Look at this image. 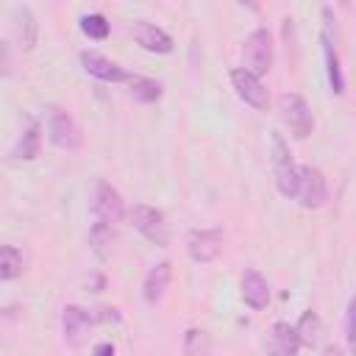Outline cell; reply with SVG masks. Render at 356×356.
Masks as SVG:
<instances>
[{
	"label": "cell",
	"instance_id": "6da1fadb",
	"mask_svg": "<svg viewBox=\"0 0 356 356\" xmlns=\"http://www.w3.org/2000/svg\"><path fill=\"white\" fill-rule=\"evenodd\" d=\"M106 320H120L117 309H83V306H67L61 314V328H64V339L70 345H81L89 334V328L95 323H106Z\"/></svg>",
	"mask_w": 356,
	"mask_h": 356
},
{
	"label": "cell",
	"instance_id": "7a4b0ae2",
	"mask_svg": "<svg viewBox=\"0 0 356 356\" xmlns=\"http://www.w3.org/2000/svg\"><path fill=\"white\" fill-rule=\"evenodd\" d=\"M278 111H281V120H284V125L289 128V134L295 139H306L312 134L314 117H312L309 103L298 92H284L278 97Z\"/></svg>",
	"mask_w": 356,
	"mask_h": 356
},
{
	"label": "cell",
	"instance_id": "3957f363",
	"mask_svg": "<svg viewBox=\"0 0 356 356\" xmlns=\"http://www.w3.org/2000/svg\"><path fill=\"white\" fill-rule=\"evenodd\" d=\"M303 209H320L328 200V184L325 175L312 164H298V181L292 195Z\"/></svg>",
	"mask_w": 356,
	"mask_h": 356
},
{
	"label": "cell",
	"instance_id": "277c9868",
	"mask_svg": "<svg viewBox=\"0 0 356 356\" xmlns=\"http://www.w3.org/2000/svg\"><path fill=\"white\" fill-rule=\"evenodd\" d=\"M270 147H273V175H275V186L284 197L295 195V181H298V164L292 161L289 145L284 142V136L278 131L270 134Z\"/></svg>",
	"mask_w": 356,
	"mask_h": 356
},
{
	"label": "cell",
	"instance_id": "5b68a950",
	"mask_svg": "<svg viewBox=\"0 0 356 356\" xmlns=\"http://www.w3.org/2000/svg\"><path fill=\"white\" fill-rule=\"evenodd\" d=\"M242 58H245V67L242 70H248L250 75L261 78L264 72H270V64H273V39H270V31L267 28H256L245 39Z\"/></svg>",
	"mask_w": 356,
	"mask_h": 356
},
{
	"label": "cell",
	"instance_id": "8992f818",
	"mask_svg": "<svg viewBox=\"0 0 356 356\" xmlns=\"http://www.w3.org/2000/svg\"><path fill=\"white\" fill-rule=\"evenodd\" d=\"M131 222H134V228H136L147 242H153V245H159V248H167V242H170V228H167L164 214H161L156 206L136 203V206L131 209Z\"/></svg>",
	"mask_w": 356,
	"mask_h": 356
},
{
	"label": "cell",
	"instance_id": "52a82bcc",
	"mask_svg": "<svg viewBox=\"0 0 356 356\" xmlns=\"http://www.w3.org/2000/svg\"><path fill=\"white\" fill-rule=\"evenodd\" d=\"M320 42H323V56H325V70H328L331 92H334V95H342V92H345V78H342L339 53H337V28H334L331 8H328V6L323 8V33H320Z\"/></svg>",
	"mask_w": 356,
	"mask_h": 356
},
{
	"label": "cell",
	"instance_id": "ba28073f",
	"mask_svg": "<svg viewBox=\"0 0 356 356\" xmlns=\"http://www.w3.org/2000/svg\"><path fill=\"white\" fill-rule=\"evenodd\" d=\"M92 214H95L97 222H108V225H120V222H122V214H125L122 195H120L108 181H103V178L95 184Z\"/></svg>",
	"mask_w": 356,
	"mask_h": 356
},
{
	"label": "cell",
	"instance_id": "9c48e42d",
	"mask_svg": "<svg viewBox=\"0 0 356 356\" xmlns=\"http://www.w3.org/2000/svg\"><path fill=\"white\" fill-rule=\"evenodd\" d=\"M47 136H50L53 145H58L64 150H78L81 147V128H78V122L72 120L70 111H64L58 106L47 108Z\"/></svg>",
	"mask_w": 356,
	"mask_h": 356
},
{
	"label": "cell",
	"instance_id": "30bf717a",
	"mask_svg": "<svg viewBox=\"0 0 356 356\" xmlns=\"http://www.w3.org/2000/svg\"><path fill=\"white\" fill-rule=\"evenodd\" d=\"M186 250L195 261L200 264H209L220 256L222 250V231L220 228H200V231H192L186 236Z\"/></svg>",
	"mask_w": 356,
	"mask_h": 356
},
{
	"label": "cell",
	"instance_id": "8fae6325",
	"mask_svg": "<svg viewBox=\"0 0 356 356\" xmlns=\"http://www.w3.org/2000/svg\"><path fill=\"white\" fill-rule=\"evenodd\" d=\"M231 83H234L236 95H239V97H242L248 106H253V108H267L270 97H267L264 83H261L256 75H250L248 70L236 67V70H231Z\"/></svg>",
	"mask_w": 356,
	"mask_h": 356
},
{
	"label": "cell",
	"instance_id": "7c38bea8",
	"mask_svg": "<svg viewBox=\"0 0 356 356\" xmlns=\"http://www.w3.org/2000/svg\"><path fill=\"white\" fill-rule=\"evenodd\" d=\"M81 64H83V70H86L89 75H95V78H100V81H108V83H120V81H128V78H131L117 61L100 56L97 50H83V53H81Z\"/></svg>",
	"mask_w": 356,
	"mask_h": 356
},
{
	"label": "cell",
	"instance_id": "4fadbf2b",
	"mask_svg": "<svg viewBox=\"0 0 356 356\" xmlns=\"http://www.w3.org/2000/svg\"><path fill=\"white\" fill-rule=\"evenodd\" d=\"M264 348H267V356H295L300 345H298L295 328H292L289 323H275V325L267 331Z\"/></svg>",
	"mask_w": 356,
	"mask_h": 356
},
{
	"label": "cell",
	"instance_id": "5bb4252c",
	"mask_svg": "<svg viewBox=\"0 0 356 356\" xmlns=\"http://www.w3.org/2000/svg\"><path fill=\"white\" fill-rule=\"evenodd\" d=\"M170 278H172V267H170V261H159V264H153V267L147 270L145 281H142V295H145V300H147V303H159V300L164 298L167 286H170Z\"/></svg>",
	"mask_w": 356,
	"mask_h": 356
},
{
	"label": "cell",
	"instance_id": "9a60e30c",
	"mask_svg": "<svg viewBox=\"0 0 356 356\" xmlns=\"http://www.w3.org/2000/svg\"><path fill=\"white\" fill-rule=\"evenodd\" d=\"M242 300L250 309H264L270 303V286H267V278L259 270H248L242 275Z\"/></svg>",
	"mask_w": 356,
	"mask_h": 356
},
{
	"label": "cell",
	"instance_id": "2e32d148",
	"mask_svg": "<svg viewBox=\"0 0 356 356\" xmlns=\"http://www.w3.org/2000/svg\"><path fill=\"white\" fill-rule=\"evenodd\" d=\"M134 36H136V42H139L145 50H150V53H170V50H172L170 33L161 31V28H156V25H150V22H136V25H134Z\"/></svg>",
	"mask_w": 356,
	"mask_h": 356
},
{
	"label": "cell",
	"instance_id": "e0dca14e",
	"mask_svg": "<svg viewBox=\"0 0 356 356\" xmlns=\"http://www.w3.org/2000/svg\"><path fill=\"white\" fill-rule=\"evenodd\" d=\"M295 328V337H298V345H303V348H317V342H320V337H323V323H320V317H317V312H303L300 314V320H298V325H292Z\"/></svg>",
	"mask_w": 356,
	"mask_h": 356
},
{
	"label": "cell",
	"instance_id": "ac0fdd59",
	"mask_svg": "<svg viewBox=\"0 0 356 356\" xmlns=\"http://www.w3.org/2000/svg\"><path fill=\"white\" fill-rule=\"evenodd\" d=\"M131 97L139 103H153L161 97V83L153 78H142V75H131Z\"/></svg>",
	"mask_w": 356,
	"mask_h": 356
},
{
	"label": "cell",
	"instance_id": "d6986e66",
	"mask_svg": "<svg viewBox=\"0 0 356 356\" xmlns=\"http://www.w3.org/2000/svg\"><path fill=\"white\" fill-rule=\"evenodd\" d=\"M39 142H42L39 125H36V122H28L25 134L19 136V142H17V147H14V156H17V159H22V161L36 159V153H39Z\"/></svg>",
	"mask_w": 356,
	"mask_h": 356
},
{
	"label": "cell",
	"instance_id": "ffe728a7",
	"mask_svg": "<svg viewBox=\"0 0 356 356\" xmlns=\"http://www.w3.org/2000/svg\"><path fill=\"white\" fill-rule=\"evenodd\" d=\"M22 273V253L14 245H0V281H11Z\"/></svg>",
	"mask_w": 356,
	"mask_h": 356
},
{
	"label": "cell",
	"instance_id": "44dd1931",
	"mask_svg": "<svg viewBox=\"0 0 356 356\" xmlns=\"http://www.w3.org/2000/svg\"><path fill=\"white\" fill-rule=\"evenodd\" d=\"M209 334L203 328H189L184 334V353L186 356H206L209 353Z\"/></svg>",
	"mask_w": 356,
	"mask_h": 356
},
{
	"label": "cell",
	"instance_id": "7402d4cb",
	"mask_svg": "<svg viewBox=\"0 0 356 356\" xmlns=\"http://www.w3.org/2000/svg\"><path fill=\"white\" fill-rule=\"evenodd\" d=\"M17 19H19V42L25 50H31L36 44V22L33 14L28 8H17Z\"/></svg>",
	"mask_w": 356,
	"mask_h": 356
},
{
	"label": "cell",
	"instance_id": "603a6c76",
	"mask_svg": "<svg viewBox=\"0 0 356 356\" xmlns=\"http://www.w3.org/2000/svg\"><path fill=\"white\" fill-rule=\"evenodd\" d=\"M81 31L89 36V39H106L108 36V22L103 14H83L81 17Z\"/></svg>",
	"mask_w": 356,
	"mask_h": 356
},
{
	"label": "cell",
	"instance_id": "cb8c5ba5",
	"mask_svg": "<svg viewBox=\"0 0 356 356\" xmlns=\"http://www.w3.org/2000/svg\"><path fill=\"white\" fill-rule=\"evenodd\" d=\"M345 339H348V348L353 350L356 348V339H353V300L345 309Z\"/></svg>",
	"mask_w": 356,
	"mask_h": 356
},
{
	"label": "cell",
	"instance_id": "d4e9b609",
	"mask_svg": "<svg viewBox=\"0 0 356 356\" xmlns=\"http://www.w3.org/2000/svg\"><path fill=\"white\" fill-rule=\"evenodd\" d=\"M92 356H114V345L111 342H100V345H95Z\"/></svg>",
	"mask_w": 356,
	"mask_h": 356
},
{
	"label": "cell",
	"instance_id": "484cf974",
	"mask_svg": "<svg viewBox=\"0 0 356 356\" xmlns=\"http://www.w3.org/2000/svg\"><path fill=\"white\" fill-rule=\"evenodd\" d=\"M320 356H345V353H342V348H339V345H328V348H323V353H320Z\"/></svg>",
	"mask_w": 356,
	"mask_h": 356
}]
</instances>
